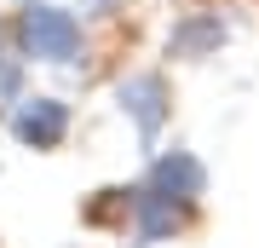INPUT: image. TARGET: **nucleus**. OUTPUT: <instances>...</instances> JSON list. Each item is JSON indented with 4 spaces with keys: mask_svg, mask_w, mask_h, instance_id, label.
I'll return each mask as SVG.
<instances>
[{
    "mask_svg": "<svg viewBox=\"0 0 259 248\" xmlns=\"http://www.w3.org/2000/svg\"><path fill=\"white\" fill-rule=\"evenodd\" d=\"M18 133H23V138H35V145H52V138L64 133V110H58L52 98H35V110H23V116H18Z\"/></svg>",
    "mask_w": 259,
    "mask_h": 248,
    "instance_id": "nucleus-3",
    "label": "nucleus"
},
{
    "mask_svg": "<svg viewBox=\"0 0 259 248\" xmlns=\"http://www.w3.org/2000/svg\"><path fill=\"white\" fill-rule=\"evenodd\" d=\"M121 104L139 116V127H144V133H156V121H161V81H156V75H139V81H127V87H121Z\"/></svg>",
    "mask_w": 259,
    "mask_h": 248,
    "instance_id": "nucleus-2",
    "label": "nucleus"
},
{
    "mask_svg": "<svg viewBox=\"0 0 259 248\" xmlns=\"http://www.w3.org/2000/svg\"><path fill=\"white\" fill-rule=\"evenodd\" d=\"M29 46H35V58H75V46H81V29H75L69 12H29Z\"/></svg>",
    "mask_w": 259,
    "mask_h": 248,
    "instance_id": "nucleus-1",
    "label": "nucleus"
}]
</instances>
